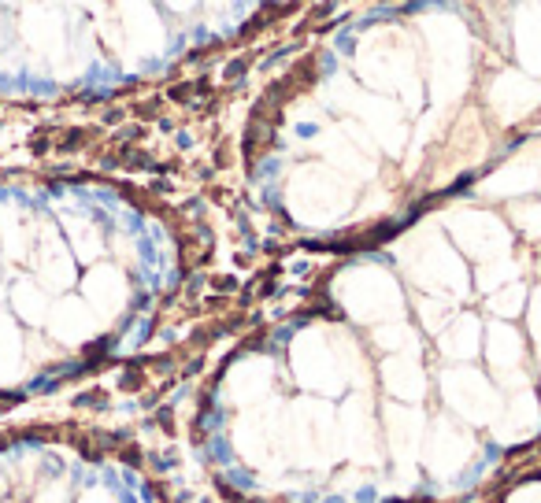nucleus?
Listing matches in <instances>:
<instances>
[{"mask_svg":"<svg viewBox=\"0 0 541 503\" xmlns=\"http://www.w3.org/2000/svg\"><path fill=\"white\" fill-rule=\"evenodd\" d=\"M0 503H130L100 459L37 437H0Z\"/></svg>","mask_w":541,"mask_h":503,"instance_id":"nucleus-1","label":"nucleus"}]
</instances>
